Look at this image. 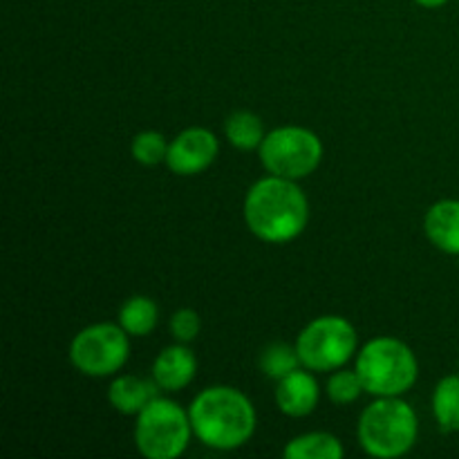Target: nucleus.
Listing matches in <instances>:
<instances>
[{
  "label": "nucleus",
  "instance_id": "nucleus-1",
  "mask_svg": "<svg viewBox=\"0 0 459 459\" xmlns=\"http://www.w3.org/2000/svg\"><path fill=\"white\" fill-rule=\"evenodd\" d=\"M309 220V202L294 179H258L245 197V222L258 240L285 245L305 231Z\"/></svg>",
  "mask_w": 459,
  "mask_h": 459
},
{
  "label": "nucleus",
  "instance_id": "nucleus-2",
  "mask_svg": "<svg viewBox=\"0 0 459 459\" xmlns=\"http://www.w3.org/2000/svg\"><path fill=\"white\" fill-rule=\"evenodd\" d=\"M193 435L215 451H236L255 433V408L245 393L229 385H211L188 408Z\"/></svg>",
  "mask_w": 459,
  "mask_h": 459
},
{
  "label": "nucleus",
  "instance_id": "nucleus-3",
  "mask_svg": "<svg viewBox=\"0 0 459 459\" xmlns=\"http://www.w3.org/2000/svg\"><path fill=\"white\" fill-rule=\"evenodd\" d=\"M420 421L411 403L399 397H379L359 420V444L377 459L402 457L415 446Z\"/></svg>",
  "mask_w": 459,
  "mask_h": 459
},
{
  "label": "nucleus",
  "instance_id": "nucleus-4",
  "mask_svg": "<svg viewBox=\"0 0 459 459\" xmlns=\"http://www.w3.org/2000/svg\"><path fill=\"white\" fill-rule=\"evenodd\" d=\"M354 370L361 377L368 394L402 397L415 385L420 377V363H417L415 352L403 341L379 336L363 345Z\"/></svg>",
  "mask_w": 459,
  "mask_h": 459
},
{
  "label": "nucleus",
  "instance_id": "nucleus-5",
  "mask_svg": "<svg viewBox=\"0 0 459 459\" xmlns=\"http://www.w3.org/2000/svg\"><path fill=\"white\" fill-rule=\"evenodd\" d=\"M193 435L191 417L170 399H152L137 415L134 446L148 459L184 455Z\"/></svg>",
  "mask_w": 459,
  "mask_h": 459
},
{
  "label": "nucleus",
  "instance_id": "nucleus-6",
  "mask_svg": "<svg viewBox=\"0 0 459 459\" xmlns=\"http://www.w3.org/2000/svg\"><path fill=\"white\" fill-rule=\"evenodd\" d=\"M359 334L343 316H318L296 339L303 368L312 372H334L354 357Z\"/></svg>",
  "mask_w": 459,
  "mask_h": 459
},
{
  "label": "nucleus",
  "instance_id": "nucleus-7",
  "mask_svg": "<svg viewBox=\"0 0 459 459\" xmlns=\"http://www.w3.org/2000/svg\"><path fill=\"white\" fill-rule=\"evenodd\" d=\"M258 152L269 175L296 182L318 169L323 160V143L312 130L300 126H282L264 137Z\"/></svg>",
  "mask_w": 459,
  "mask_h": 459
},
{
  "label": "nucleus",
  "instance_id": "nucleus-8",
  "mask_svg": "<svg viewBox=\"0 0 459 459\" xmlns=\"http://www.w3.org/2000/svg\"><path fill=\"white\" fill-rule=\"evenodd\" d=\"M128 332L115 323L83 327L72 339L70 361L85 377H110L126 366L130 357Z\"/></svg>",
  "mask_w": 459,
  "mask_h": 459
},
{
  "label": "nucleus",
  "instance_id": "nucleus-9",
  "mask_svg": "<svg viewBox=\"0 0 459 459\" xmlns=\"http://www.w3.org/2000/svg\"><path fill=\"white\" fill-rule=\"evenodd\" d=\"M220 151L218 137L209 128H186L169 143L166 166L175 175H197L209 169Z\"/></svg>",
  "mask_w": 459,
  "mask_h": 459
},
{
  "label": "nucleus",
  "instance_id": "nucleus-10",
  "mask_svg": "<svg viewBox=\"0 0 459 459\" xmlns=\"http://www.w3.org/2000/svg\"><path fill=\"white\" fill-rule=\"evenodd\" d=\"M318 399H321V390L312 372L294 370L285 379L278 381L276 406L282 415L294 417V420L312 415L318 406Z\"/></svg>",
  "mask_w": 459,
  "mask_h": 459
},
{
  "label": "nucleus",
  "instance_id": "nucleus-11",
  "mask_svg": "<svg viewBox=\"0 0 459 459\" xmlns=\"http://www.w3.org/2000/svg\"><path fill=\"white\" fill-rule=\"evenodd\" d=\"M197 372V359L186 343H178L160 352L152 363V379L166 393H179L186 388Z\"/></svg>",
  "mask_w": 459,
  "mask_h": 459
},
{
  "label": "nucleus",
  "instance_id": "nucleus-12",
  "mask_svg": "<svg viewBox=\"0 0 459 459\" xmlns=\"http://www.w3.org/2000/svg\"><path fill=\"white\" fill-rule=\"evenodd\" d=\"M426 238L448 255H459V200H439L424 218Z\"/></svg>",
  "mask_w": 459,
  "mask_h": 459
},
{
  "label": "nucleus",
  "instance_id": "nucleus-13",
  "mask_svg": "<svg viewBox=\"0 0 459 459\" xmlns=\"http://www.w3.org/2000/svg\"><path fill=\"white\" fill-rule=\"evenodd\" d=\"M157 390H160V385L155 384V379L148 381L142 379V377L124 375L117 377L110 384V388H108V402L121 415H139L152 399L160 397Z\"/></svg>",
  "mask_w": 459,
  "mask_h": 459
},
{
  "label": "nucleus",
  "instance_id": "nucleus-14",
  "mask_svg": "<svg viewBox=\"0 0 459 459\" xmlns=\"http://www.w3.org/2000/svg\"><path fill=\"white\" fill-rule=\"evenodd\" d=\"M282 455L285 459H341L345 448L330 433H305L291 439Z\"/></svg>",
  "mask_w": 459,
  "mask_h": 459
},
{
  "label": "nucleus",
  "instance_id": "nucleus-15",
  "mask_svg": "<svg viewBox=\"0 0 459 459\" xmlns=\"http://www.w3.org/2000/svg\"><path fill=\"white\" fill-rule=\"evenodd\" d=\"M157 321H160V309L148 296H133L119 309V325L130 336H148L157 327Z\"/></svg>",
  "mask_w": 459,
  "mask_h": 459
},
{
  "label": "nucleus",
  "instance_id": "nucleus-16",
  "mask_svg": "<svg viewBox=\"0 0 459 459\" xmlns=\"http://www.w3.org/2000/svg\"><path fill=\"white\" fill-rule=\"evenodd\" d=\"M433 415L444 433H459V375L444 377L435 385Z\"/></svg>",
  "mask_w": 459,
  "mask_h": 459
},
{
  "label": "nucleus",
  "instance_id": "nucleus-17",
  "mask_svg": "<svg viewBox=\"0 0 459 459\" xmlns=\"http://www.w3.org/2000/svg\"><path fill=\"white\" fill-rule=\"evenodd\" d=\"M224 134H227L229 143L236 146L238 151H254L260 148L264 142V126L258 115L249 110H238L224 124Z\"/></svg>",
  "mask_w": 459,
  "mask_h": 459
},
{
  "label": "nucleus",
  "instance_id": "nucleus-18",
  "mask_svg": "<svg viewBox=\"0 0 459 459\" xmlns=\"http://www.w3.org/2000/svg\"><path fill=\"white\" fill-rule=\"evenodd\" d=\"M260 370H263L264 377L269 379H285L287 375H291L294 370H299L303 363H300L299 350L296 345L282 343V341H276V343H269L267 348L260 352Z\"/></svg>",
  "mask_w": 459,
  "mask_h": 459
},
{
  "label": "nucleus",
  "instance_id": "nucleus-19",
  "mask_svg": "<svg viewBox=\"0 0 459 459\" xmlns=\"http://www.w3.org/2000/svg\"><path fill=\"white\" fill-rule=\"evenodd\" d=\"M361 393H366L361 384V377H359L357 370H334V375L327 381V397H330L332 403L336 406H348V403H354Z\"/></svg>",
  "mask_w": 459,
  "mask_h": 459
},
{
  "label": "nucleus",
  "instance_id": "nucleus-20",
  "mask_svg": "<svg viewBox=\"0 0 459 459\" xmlns=\"http://www.w3.org/2000/svg\"><path fill=\"white\" fill-rule=\"evenodd\" d=\"M133 157L142 166H157L166 161L169 155V143H166L164 134L157 130H143L133 139Z\"/></svg>",
  "mask_w": 459,
  "mask_h": 459
},
{
  "label": "nucleus",
  "instance_id": "nucleus-21",
  "mask_svg": "<svg viewBox=\"0 0 459 459\" xmlns=\"http://www.w3.org/2000/svg\"><path fill=\"white\" fill-rule=\"evenodd\" d=\"M200 327H202V321L200 316H197L195 309H178V312L170 316V332H173L175 341L178 343H191V341L197 339V334H200Z\"/></svg>",
  "mask_w": 459,
  "mask_h": 459
},
{
  "label": "nucleus",
  "instance_id": "nucleus-22",
  "mask_svg": "<svg viewBox=\"0 0 459 459\" xmlns=\"http://www.w3.org/2000/svg\"><path fill=\"white\" fill-rule=\"evenodd\" d=\"M417 4H421V7H429V9H437V7H444V4L448 3V0H415Z\"/></svg>",
  "mask_w": 459,
  "mask_h": 459
}]
</instances>
